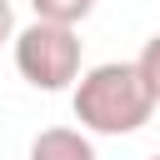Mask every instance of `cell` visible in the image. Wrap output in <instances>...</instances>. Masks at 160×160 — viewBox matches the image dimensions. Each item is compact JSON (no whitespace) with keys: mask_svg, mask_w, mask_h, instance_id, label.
Listing matches in <instances>:
<instances>
[{"mask_svg":"<svg viewBox=\"0 0 160 160\" xmlns=\"http://www.w3.org/2000/svg\"><path fill=\"white\" fill-rule=\"evenodd\" d=\"M155 105L160 100L150 95L135 60L90 65V70H80V80L70 90V110L85 135H135L140 125H150Z\"/></svg>","mask_w":160,"mask_h":160,"instance_id":"cell-1","label":"cell"},{"mask_svg":"<svg viewBox=\"0 0 160 160\" xmlns=\"http://www.w3.org/2000/svg\"><path fill=\"white\" fill-rule=\"evenodd\" d=\"M15 70L25 85L55 95V90H75L80 80V35L65 25H45L30 20L25 30H15Z\"/></svg>","mask_w":160,"mask_h":160,"instance_id":"cell-2","label":"cell"},{"mask_svg":"<svg viewBox=\"0 0 160 160\" xmlns=\"http://www.w3.org/2000/svg\"><path fill=\"white\" fill-rule=\"evenodd\" d=\"M30 160H100L90 135L75 130V125H50L30 140Z\"/></svg>","mask_w":160,"mask_h":160,"instance_id":"cell-3","label":"cell"},{"mask_svg":"<svg viewBox=\"0 0 160 160\" xmlns=\"http://www.w3.org/2000/svg\"><path fill=\"white\" fill-rule=\"evenodd\" d=\"M30 10H35V20H45V25L75 30V25L95 10V0H30Z\"/></svg>","mask_w":160,"mask_h":160,"instance_id":"cell-4","label":"cell"},{"mask_svg":"<svg viewBox=\"0 0 160 160\" xmlns=\"http://www.w3.org/2000/svg\"><path fill=\"white\" fill-rule=\"evenodd\" d=\"M140 75H145V85H150V95L160 100V35H150L145 40V50H140Z\"/></svg>","mask_w":160,"mask_h":160,"instance_id":"cell-5","label":"cell"},{"mask_svg":"<svg viewBox=\"0 0 160 160\" xmlns=\"http://www.w3.org/2000/svg\"><path fill=\"white\" fill-rule=\"evenodd\" d=\"M5 40H15V10H10V0H0V45Z\"/></svg>","mask_w":160,"mask_h":160,"instance_id":"cell-6","label":"cell"},{"mask_svg":"<svg viewBox=\"0 0 160 160\" xmlns=\"http://www.w3.org/2000/svg\"><path fill=\"white\" fill-rule=\"evenodd\" d=\"M150 160H160V155H150Z\"/></svg>","mask_w":160,"mask_h":160,"instance_id":"cell-7","label":"cell"}]
</instances>
